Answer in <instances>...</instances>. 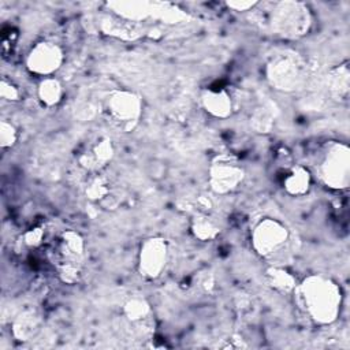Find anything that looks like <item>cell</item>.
<instances>
[{
	"label": "cell",
	"instance_id": "obj_1",
	"mask_svg": "<svg viewBox=\"0 0 350 350\" xmlns=\"http://www.w3.org/2000/svg\"><path fill=\"white\" fill-rule=\"evenodd\" d=\"M293 294L299 309L314 324L329 325L336 321L342 306V290L331 278L308 275L297 283Z\"/></svg>",
	"mask_w": 350,
	"mask_h": 350
},
{
	"label": "cell",
	"instance_id": "obj_2",
	"mask_svg": "<svg viewBox=\"0 0 350 350\" xmlns=\"http://www.w3.org/2000/svg\"><path fill=\"white\" fill-rule=\"evenodd\" d=\"M257 7V5H256ZM253 8L261 30L286 40H297L308 34L312 26V14L305 3L284 0L258 3L262 10Z\"/></svg>",
	"mask_w": 350,
	"mask_h": 350
},
{
	"label": "cell",
	"instance_id": "obj_3",
	"mask_svg": "<svg viewBox=\"0 0 350 350\" xmlns=\"http://www.w3.org/2000/svg\"><path fill=\"white\" fill-rule=\"evenodd\" d=\"M264 74L272 89L283 93H294L302 89L306 82L308 64L299 53L280 51L268 59Z\"/></svg>",
	"mask_w": 350,
	"mask_h": 350
},
{
	"label": "cell",
	"instance_id": "obj_4",
	"mask_svg": "<svg viewBox=\"0 0 350 350\" xmlns=\"http://www.w3.org/2000/svg\"><path fill=\"white\" fill-rule=\"evenodd\" d=\"M142 108L141 96L129 89H113L101 101L103 116L120 133H130L138 126Z\"/></svg>",
	"mask_w": 350,
	"mask_h": 350
},
{
	"label": "cell",
	"instance_id": "obj_5",
	"mask_svg": "<svg viewBox=\"0 0 350 350\" xmlns=\"http://www.w3.org/2000/svg\"><path fill=\"white\" fill-rule=\"evenodd\" d=\"M316 174L331 190H346L350 185V148L345 142H329L323 148Z\"/></svg>",
	"mask_w": 350,
	"mask_h": 350
},
{
	"label": "cell",
	"instance_id": "obj_6",
	"mask_svg": "<svg viewBox=\"0 0 350 350\" xmlns=\"http://www.w3.org/2000/svg\"><path fill=\"white\" fill-rule=\"evenodd\" d=\"M245 175V168L237 156L219 153L209 163L208 185L213 194L226 196L242 185Z\"/></svg>",
	"mask_w": 350,
	"mask_h": 350
},
{
	"label": "cell",
	"instance_id": "obj_7",
	"mask_svg": "<svg viewBox=\"0 0 350 350\" xmlns=\"http://www.w3.org/2000/svg\"><path fill=\"white\" fill-rule=\"evenodd\" d=\"M288 241V228L280 220L273 217L258 220L250 232L252 247L262 258H272L279 254Z\"/></svg>",
	"mask_w": 350,
	"mask_h": 350
},
{
	"label": "cell",
	"instance_id": "obj_8",
	"mask_svg": "<svg viewBox=\"0 0 350 350\" xmlns=\"http://www.w3.org/2000/svg\"><path fill=\"white\" fill-rule=\"evenodd\" d=\"M170 257L168 241L164 237L153 235L139 246L137 257L138 273L146 280H156L164 272Z\"/></svg>",
	"mask_w": 350,
	"mask_h": 350
},
{
	"label": "cell",
	"instance_id": "obj_9",
	"mask_svg": "<svg viewBox=\"0 0 350 350\" xmlns=\"http://www.w3.org/2000/svg\"><path fill=\"white\" fill-rule=\"evenodd\" d=\"M64 52L59 44L49 40L36 42L27 52L25 66L29 72L42 78L52 77L63 64Z\"/></svg>",
	"mask_w": 350,
	"mask_h": 350
},
{
	"label": "cell",
	"instance_id": "obj_10",
	"mask_svg": "<svg viewBox=\"0 0 350 350\" xmlns=\"http://www.w3.org/2000/svg\"><path fill=\"white\" fill-rule=\"evenodd\" d=\"M85 239L75 230H64L55 247V262L59 265H79L83 267Z\"/></svg>",
	"mask_w": 350,
	"mask_h": 350
},
{
	"label": "cell",
	"instance_id": "obj_11",
	"mask_svg": "<svg viewBox=\"0 0 350 350\" xmlns=\"http://www.w3.org/2000/svg\"><path fill=\"white\" fill-rule=\"evenodd\" d=\"M115 156V146L111 138H98L88 150L78 156V165L89 174L100 172Z\"/></svg>",
	"mask_w": 350,
	"mask_h": 350
},
{
	"label": "cell",
	"instance_id": "obj_12",
	"mask_svg": "<svg viewBox=\"0 0 350 350\" xmlns=\"http://www.w3.org/2000/svg\"><path fill=\"white\" fill-rule=\"evenodd\" d=\"M112 15L139 25L141 22L150 19L153 14V1H144V0H118V1H108L105 4Z\"/></svg>",
	"mask_w": 350,
	"mask_h": 350
},
{
	"label": "cell",
	"instance_id": "obj_13",
	"mask_svg": "<svg viewBox=\"0 0 350 350\" xmlns=\"http://www.w3.org/2000/svg\"><path fill=\"white\" fill-rule=\"evenodd\" d=\"M200 101L202 109L216 119H226L234 111V101L226 89H205Z\"/></svg>",
	"mask_w": 350,
	"mask_h": 350
},
{
	"label": "cell",
	"instance_id": "obj_14",
	"mask_svg": "<svg viewBox=\"0 0 350 350\" xmlns=\"http://www.w3.org/2000/svg\"><path fill=\"white\" fill-rule=\"evenodd\" d=\"M282 185L288 196H305L312 186V174L306 167L301 164H294L286 170Z\"/></svg>",
	"mask_w": 350,
	"mask_h": 350
},
{
	"label": "cell",
	"instance_id": "obj_15",
	"mask_svg": "<svg viewBox=\"0 0 350 350\" xmlns=\"http://www.w3.org/2000/svg\"><path fill=\"white\" fill-rule=\"evenodd\" d=\"M325 88L329 96L338 101H346L350 92V70L347 63L332 67L325 77Z\"/></svg>",
	"mask_w": 350,
	"mask_h": 350
},
{
	"label": "cell",
	"instance_id": "obj_16",
	"mask_svg": "<svg viewBox=\"0 0 350 350\" xmlns=\"http://www.w3.org/2000/svg\"><path fill=\"white\" fill-rule=\"evenodd\" d=\"M101 30L108 36L126 40V41H134L142 36V30L139 29V25L123 21L115 15L103 18Z\"/></svg>",
	"mask_w": 350,
	"mask_h": 350
},
{
	"label": "cell",
	"instance_id": "obj_17",
	"mask_svg": "<svg viewBox=\"0 0 350 350\" xmlns=\"http://www.w3.org/2000/svg\"><path fill=\"white\" fill-rule=\"evenodd\" d=\"M220 231L219 223L209 213L196 212L190 220V232L197 241H215L220 235Z\"/></svg>",
	"mask_w": 350,
	"mask_h": 350
},
{
	"label": "cell",
	"instance_id": "obj_18",
	"mask_svg": "<svg viewBox=\"0 0 350 350\" xmlns=\"http://www.w3.org/2000/svg\"><path fill=\"white\" fill-rule=\"evenodd\" d=\"M264 280L272 290L282 294L293 293L298 283L295 276L280 265H269L264 271Z\"/></svg>",
	"mask_w": 350,
	"mask_h": 350
},
{
	"label": "cell",
	"instance_id": "obj_19",
	"mask_svg": "<svg viewBox=\"0 0 350 350\" xmlns=\"http://www.w3.org/2000/svg\"><path fill=\"white\" fill-rule=\"evenodd\" d=\"M152 18L154 21H159L164 25H180L191 19V16L172 3H163V1H153V14Z\"/></svg>",
	"mask_w": 350,
	"mask_h": 350
},
{
	"label": "cell",
	"instance_id": "obj_20",
	"mask_svg": "<svg viewBox=\"0 0 350 350\" xmlns=\"http://www.w3.org/2000/svg\"><path fill=\"white\" fill-rule=\"evenodd\" d=\"M64 96V89L62 82L55 77L42 78L37 86V97L40 103L46 107L52 108L60 104Z\"/></svg>",
	"mask_w": 350,
	"mask_h": 350
},
{
	"label": "cell",
	"instance_id": "obj_21",
	"mask_svg": "<svg viewBox=\"0 0 350 350\" xmlns=\"http://www.w3.org/2000/svg\"><path fill=\"white\" fill-rule=\"evenodd\" d=\"M122 314L131 324H141L146 321L152 314V308L145 297L134 295L126 299L122 306Z\"/></svg>",
	"mask_w": 350,
	"mask_h": 350
},
{
	"label": "cell",
	"instance_id": "obj_22",
	"mask_svg": "<svg viewBox=\"0 0 350 350\" xmlns=\"http://www.w3.org/2000/svg\"><path fill=\"white\" fill-rule=\"evenodd\" d=\"M83 193L90 202H94L98 205L112 194L109 180L100 172H94L88 176L83 185Z\"/></svg>",
	"mask_w": 350,
	"mask_h": 350
},
{
	"label": "cell",
	"instance_id": "obj_23",
	"mask_svg": "<svg viewBox=\"0 0 350 350\" xmlns=\"http://www.w3.org/2000/svg\"><path fill=\"white\" fill-rule=\"evenodd\" d=\"M40 328V317L33 310L19 313L12 323V335L18 340H29Z\"/></svg>",
	"mask_w": 350,
	"mask_h": 350
},
{
	"label": "cell",
	"instance_id": "obj_24",
	"mask_svg": "<svg viewBox=\"0 0 350 350\" xmlns=\"http://www.w3.org/2000/svg\"><path fill=\"white\" fill-rule=\"evenodd\" d=\"M267 105L256 108L250 116V124L257 133H269L275 123V115Z\"/></svg>",
	"mask_w": 350,
	"mask_h": 350
},
{
	"label": "cell",
	"instance_id": "obj_25",
	"mask_svg": "<svg viewBox=\"0 0 350 350\" xmlns=\"http://www.w3.org/2000/svg\"><path fill=\"white\" fill-rule=\"evenodd\" d=\"M18 129L12 122L1 120L0 122V146L1 149H10L18 142Z\"/></svg>",
	"mask_w": 350,
	"mask_h": 350
},
{
	"label": "cell",
	"instance_id": "obj_26",
	"mask_svg": "<svg viewBox=\"0 0 350 350\" xmlns=\"http://www.w3.org/2000/svg\"><path fill=\"white\" fill-rule=\"evenodd\" d=\"M44 239H45V230L40 226L29 228L22 237V241H23L25 246L29 247V249L40 247L42 245Z\"/></svg>",
	"mask_w": 350,
	"mask_h": 350
},
{
	"label": "cell",
	"instance_id": "obj_27",
	"mask_svg": "<svg viewBox=\"0 0 350 350\" xmlns=\"http://www.w3.org/2000/svg\"><path fill=\"white\" fill-rule=\"evenodd\" d=\"M0 97L8 103H16L21 100V90L15 83L3 78L0 82Z\"/></svg>",
	"mask_w": 350,
	"mask_h": 350
},
{
	"label": "cell",
	"instance_id": "obj_28",
	"mask_svg": "<svg viewBox=\"0 0 350 350\" xmlns=\"http://www.w3.org/2000/svg\"><path fill=\"white\" fill-rule=\"evenodd\" d=\"M258 4V1L256 0H235V1H226V7L232 10V11H238V12H249L252 11L256 5Z\"/></svg>",
	"mask_w": 350,
	"mask_h": 350
},
{
	"label": "cell",
	"instance_id": "obj_29",
	"mask_svg": "<svg viewBox=\"0 0 350 350\" xmlns=\"http://www.w3.org/2000/svg\"><path fill=\"white\" fill-rule=\"evenodd\" d=\"M194 206H196L197 212L209 213V211L213 208V201H212V198L208 197L206 194H200V196L196 197Z\"/></svg>",
	"mask_w": 350,
	"mask_h": 350
},
{
	"label": "cell",
	"instance_id": "obj_30",
	"mask_svg": "<svg viewBox=\"0 0 350 350\" xmlns=\"http://www.w3.org/2000/svg\"><path fill=\"white\" fill-rule=\"evenodd\" d=\"M221 349H245L247 347V343L242 338L231 336L228 339H224V342L220 345Z\"/></svg>",
	"mask_w": 350,
	"mask_h": 350
},
{
	"label": "cell",
	"instance_id": "obj_31",
	"mask_svg": "<svg viewBox=\"0 0 350 350\" xmlns=\"http://www.w3.org/2000/svg\"><path fill=\"white\" fill-rule=\"evenodd\" d=\"M198 286L204 290V291H211L215 286V278L212 275V272H205L198 278Z\"/></svg>",
	"mask_w": 350,
	"mask_h": 350
}]
</instances>
